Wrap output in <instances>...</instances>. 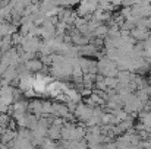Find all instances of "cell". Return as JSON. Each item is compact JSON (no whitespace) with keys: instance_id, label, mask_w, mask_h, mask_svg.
<instances>
[{"instance_id":"obj_1","label":"cell","mask_w":151,"mask_h":149,"mask_svg":"<svg viewBox=\"0 0 151 149\" xmlns=\"http://www.w3.org/2000/svg\"><path fill=\"white\" fill-rule=\"evenodd\" d=\"M41 40L37 35H24L22 41H21V48L25 51H32V53H38L41 47Z\"/></svg>"},{"instance_id":"obj_2","label":"cell","mask_w":151,"mask_h":149,"mask_svg":"<svg viewBox=\"0 0 151 149\" xmlns=\"http://www.w3.org/2000/svg\"><path fill=\"white\" fill-rule=\"evenodd\" d=\"M144 101L139 99L135 94H132L129 98L123 102V108L128 111V113H139L142 108H144Z\"/></svg>"},{"instance_id":"obj_3","label":"cell","mask_w":151,"mask_h":149,"mask_svg":"<svg viewBox=\"0 0 151 149\" xmlns=\"http://www.w3.org/2000/svg\"><path fill=\"white\" fill-rule=\"evenodd\" d=\"M93 108L94 107H90L87 104H78L76 108L73 110V114H75V118H78L79 121H82L84 124L91 118V114H93Z\"/></svg>"},{"instance_id":"obj_4","label":"cell","mask_w":151,"mask_h":149,"mask_svg":"<svg viewBox=\"0 0 151 149\" xmlns=\"http://www.w3.org/2000/svg\"><path fill=\"white\" fill-rule=\"evenodd\" d=\"M150 31L151 29H148V28L135 26V28H132V29H131L129 35H131L135 41H145V40L148 38V35H150Z\"/></svg>"},{"instance_id":"obj_5","label":"cell","mask_w":151,"mask_h":149,"mask_svg":"<svg viewBox=\"0 0 151 149\" xmlns=\"http://www.w3.org/2000/svg\"><path fill=\"white\" fill-rule=\"evenodd\" d=\"M27 67H28V70L32 73V72H41V69H43V61L40 60V58H35V57H32V58H29V60H27L25 63H24Z\"/></svg>"},{"instance_id":"obj_6","label":"cell","mask_w":151,"mask_h":149,"mask_svg":"<svg viewBox=\"0 0 151 149\" xmlns=\"http://www.w3.org/2000/svg\"><path fill=\"white\" fill-rule=\"evenodd\" d=\"M99 53V48L90 41L88 44L85 46H81L79 47V56H84V57H90V56H96Z\"/></svg>"},{"instance_id":"obj_7","label":"cell","mask_w":151,"mask_h":149,"mask_svg":"<svg viewBox=\"0 0 151 149\" xmlns=\"http://www.w3.org/2000/svg\"><path fill=\"white\" fill-rule=\"evenodd\" d=\"M107 32H109V26L101 22V24H99V25L96 26V29L93 31V38H101V40H103V38L107 35Z\"/></svg>"},{"instance_id":"obj_8","label":"cell","mask_w":151,"mask_h":149,"mask_svg":"<svg viewBox=\"0 0 151 149\" xmlns=\"http://www.w3.org/2000/svg\"><path fill=\"white\" fill-rule=\"evenodd\" d=\"M131 75H132V72H129V70H119V72H117V75H116L117 83L128 85V83H129V81H131Z\"/></svg>"},{"instance_id":"obj_9","label":"cell","mask_w":151,"mask_h":149,"mask_svg":"<svg viewBox=\"0 0 151 149\" xmlns=\"http://www.w3.org/2000/svg\"><path fill=\"white\" fill-rule=\"evenodd\" d=\"M104 82L107 88H116L117 86V79L116 76H104Z\"/></svg>"},{"instance_id":"obj_10","label":"cell","mask_w":151,"mask_h":149,"mask_svg":"<svg viewBox=\"0 0 151 149\" xmlns=\"http://www.w3.org/2000/svg\"><path fill=\"white\" fill-rule=\"evenodd\" d=\"M123 18H128V16H131V6H123V9L119 12Z\"/></svg>"},{"instance_id":"obj_11","label":"cell","mask_w":151,"mask_h":149,"mask_svg":"<svg viewBox=\"0 0 151 149\" xmlns=\"http://www.w3.org/2000/svg\"><path fill=\"white\" fill-rule=\"evenodd\" d=\"M113 6H119V4H122V0H109Z\"/></svg>"}]
</instances>
